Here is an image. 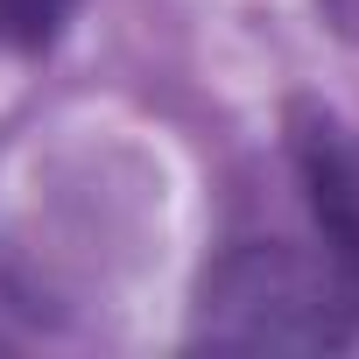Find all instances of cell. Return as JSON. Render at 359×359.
Masks as SVG:
<instances>
[{
	"instance_id": "3957f363",
	"label": "cell",
	"mask_w": 359,
	"mask_h": 359,
	"mask_svg": "<svg viewBox=\"0 0 359 359\" xmlns=\"http://www.w3.org/2000/svg\"><path fill=\"white\" fill-rule=\"evenodd\" d=\"M78 15H85V0H0V50L22 64H43L78 29Z\"/></svg>"
},
{
	"instance_id": "7a4b0ae2",
	"label": "cell",
	"mask_w": 359,
	"mask_h": 359,
	"mask_svg": "<svg viewBox=\"0 0 359 359\" xmlns=\"http://www.w3.org/2000/svg\"><path fill=\"white\" fill-rule=\"evenodd\" d=\"M282 162L296 176V198H303L317 254L359 296V127L331 99L289 92L282 99Z\"/></svg>"
},
{
	"instance_id": "6da1fadb",
	"label": "cell",
	"mask_w": 359,
	"mask_h": 359,
	"mask_svg": "<svg viewBox=\"0 0 359 359\" xmlns=\"http://www.w3.org/2000/svg\"><path fill=\"white\" fill-rule=\"evenodd\" d=\"M191 352H352L359 345V296L345 275L310 247L282 233H226L198 282L184 317Z\"/></svg>"
},
{
	"instance_id": "277c9868",
	"label": "cell",
	"mask_w": 359,
	"mask_h": 359,
	"mask_svg": "<svg viewBox=\"0 0 359 359\" xmlns=\"http://www.w3.org/2000/svg\"><path fill=\"white\" fill-rule=\"evenodd\" d=\"M317 15H324L345 43H359V0H317Z\"/></svg>"
}]
</instances>
